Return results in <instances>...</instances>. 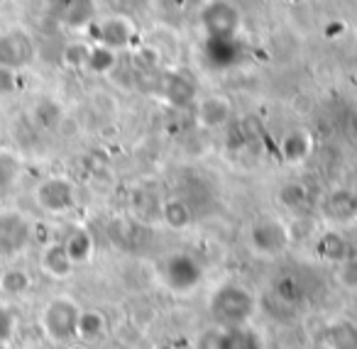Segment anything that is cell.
Wrapping results in <instances>:
<instances>
[{"mask_svg": "<svg viewBox=\"0 0 357 349\" xmlns=\"http://www.w3.org/2000/svg\"><path fill=\"white\" fill-rule=\"evenodd\" d=\"M52 17L64 30L84 32L98 20V6L96 0H52L50 3Z\"/></svg>", "mask_w": 357, "mask_h": 349, "instance_id": "30bf717a", "label": "cell"}, {"mask_svg": "<svg viewBox=\"0 0 357 349\" xmlns=\"http://www.w3.org/2000/svg\"><path fill=\"white\" fill-rule=\"evenodd\" d=\"M20 176V157L8 149H0V188H8Z\"/></svg>", "mask_w": 357, "mask_h": 349, "instance_id": "4316f807", "label": "cell"}, {"mask_svg": "<svg viewBox=\"0 0 357 349\" xmlns=\"http://www.w3.org/2000/svg\"><path fill=\"white\" fill-rule=\"evenodd\" d=\"M215 349H264V339L252 325H243V327H230V329L218 327Z\"/></svg>", "mask_w": 357, "mask_h": 349, "instance_id": "5bb4252c", "label": "cell"}, {"mask_svg": "<svg viewBox=\"0 0 357 349\" xmlns=\"http://www.w3.org/2000/svg\"><path fill=\"white\" fill-rule=\"evenodd\" d=\"M328 212L333 220H350L357 212V196L350 191H335L328 198Z\"/></svg>", "mask_w": 357, "mask_h": 349, "instance_id": "ffe728a7", "label": "cell"}, {"mask_svg": "<svg viewBox=\"0 0 357 349\" xmlns=\"http://www.w3.org/2000/svg\"><path fill=\"white\" fill-rule=\"evenodd\" d=\"M89 52L91 45H81V42H74V45L64 47V54H61V61L71 69H86V61H89Z\"/></svg>", "mask_w": 357, "mask_h": 349, "instance_id": "f1b7e54d", "label": "cell"}, {"mask_svg": "<svg viewBox=\"0 0 357 349\" xmlns=\"http://www.w3.org/2000/svg\"><path fill=\"white\" fill-rule=\"evenodd\" d=\"M66 349H89V344L81 342V339H74L71 344H66Z\"/></svg>", "mask_w": 357, "mask_h": 349, "instance_id": "d6a6232c", "label": "cell"}, {"mask_svg": "<svg viewBox=\"0 0 357 349\" xmlns=\"http://www.w3.org/2000/svg\"><path fill=\"white\" fill-rule=\"evenodd\" d=\"M191 0H152V8L164 17H176L189 8Z\"/></svg>", "mask_w": 357, "mask_h": 349, "instance_id": "f546056e", "label": "cell"}, {"mask_svg": "<svg viewBox=\"0 0 357 349\" xmlns=\"http://www.w3.org/2000/svg\"><path fill=\"white\" fill-rule=\"evenodd\" d=\"M37 45L27 30L0 32V71L15 74L35 61Z\"/></svg>", "mask_w": 357, "mask_h": 349, "instance_id": "8992f818", "label": "cell"}, {"mask_svg": "<svg viewBox=\"0 0 357 349\" xmlns=\"http://www.w3.org/2000/svg\"><path fill=\"white\" fill-rule=\"evenodd\" d=\"M154 271H157L159 284L174 295L196 293L206 279L204 264L191 251H169V254L159 256Z\"/></svg>", "mask_w": 357, "mask_h": 349, "instance_id": "7a4b0ae2", "label": "cell"}, {"mask_svg": "<svg viewBox=\"0 0 357 349\" xmlns=\"http://www.w3.org/2000/svg\"><path fill=\"white\" fill-rule=\"evenodd\" d=\"M40 264H42V271L50 274L52 279H69L76 269V264L71 261V256L66 254L61 242H52L50 247H45Z\"/></svg>", "mask_w": 357, "mask_h": 349, "instance_id": "e0dca14e", "label": "cell"}, {"mask_svg": "<svg viewBox=\"0 0 357 349\" xmlns=\"http://www.w3.org/2000/svg\"><path fill=\"white\" fill-rule=\"evenodd\" d=\"M199 25L206 40H238L243 10L233 0H206L199 13Z\"/></svg>", "mask_w": 357, "mask_h": 349, "instance_id": "3957f363", "label": "cell"}, {"mask_svg": "<svg viewBox=\"0 0 357 349\" xmlns=\"http://www.w3.org/2000/svg\"><path fill=\"white\" fill-rule=\"evenodd\" d=\"M0 290L8 295H22L30 290V274L25 269H8L0 276Z\"/></svg>", "mask_w": 357, "mask_h": 349, "instance_id": "d4e9b609", "label": "cell"}, {"mask_svg": "<svg viewBox=\"0 0 357 349\" xmlns=\"http://www.w3.org/2000/svg\"><path fill=\"white\" fill-rule=\"evenodd\" d=\"M61 118H64V113H61V105L54 103L52 98H45V100H40V103L35 105V123L40 125V127H45V130L59 127Z\"/></svg>", "mask_w": 357, "mask_h": 349, "instance_id": "484cf974", "label": "cell"}, {"mask_svg": "<svg viewBox=\"0 0 357 349\" xmlns=\"http://www.w3.org/2000/svg\"><path fill=\"white\" fill-rule=\"evenodd\" d=\"M335 279L345 290H357V256L347 254L340 264H335Z\"/></svg>", "mask_w": 357, "mask_h": 349, "instance_id": "83f0119b", "label": "cell"}, {"mask_svg": "<svg viewBox=\"0 0 357 349\" xmlns=\"http://www.w3.org/2000/svg\"><path fill=\"white\" fill-rule=\"evenodd\" d=\"M10 332H13V318L6 308H0V344H6Z\"/></svg>", "mask_w": 357, "mask_h": 349, "instance_id": "4dcf8cb0", "label": "cell"}, {"mask_svg": "<svg viewBox=\"0 0 357 349\" xmlns=\"http://www.w3.org/2000/svg\"><path fill=\"white\" fill-rule=\"evenodd\" d=\"M230 115H233V105L220 93L204 95V98H199V103H196V120H199V125L206 130L223 127L230 120Z\"/></svg>", "mask_w": 357, "mask_h": 349, "instance_id": "8fae6325", "label": "cell"}, {"mask_svg": "<svg viewBox=\"0 0 357 349\" xmlns=\"http://www.w3.org/2000/svg\"><path fill=\"white\" fill-rule=\"evenodd\" d=\"M159 86H162L164 98L172 105H176V108L199 100L196 98V84L186 74H181V71H169V74H164Z\"/></svg>", "mask_w": 357, "mask_h": 349, "instance_id": "4fadbf2b", "label": "cell"}, {"mask_svg": "<svg viewBox=\"0 0 357 349\" xmlns=\"http://www.w3.org/2000/svg\"><path fill=\"white\" fill-rule=\"evenodd\" d=\"M61 245H64L66 254L71 256L74 264H84V261H89L91 256H93V249H96L93 237H91V232L86 230V227H76V230H71Z\"/></svg>", "mask_w": 357, "mask_h": 349, "instance_id": "d6986e66", "label": "cell"}, {"mask_svg": "<svg viewBox=\"0 0 357 349\" xmlns=\"http://www.w3.org/2000/svg\"><path fill=\"white\" fill-rule=\"evenodd\" d=\"M159 217H162V222L169 230L181 232L191 227V222H194V210H191L189 201L172 196V198H167V201H162V205H159Z\"/></svg>", "mask_w": 357, "mask_h": 349, "instance_id": "9a60e30c", "label": "cell"}, {"mask_svg": "<svg viewBox=\"0 0 357 349\" xmlns=\"http://www.w3.org/2000/svg\"><path fill=\"white\" fill-rule=\"evenodd\" d=\"M79 315L81 308L74 298L69 295H56L42 310V329L45 334L56 344H71L76 337V327H79Z\"/></svg>", "mask_w": 357, "mask_h": 349, "instance_id": "5b68a950", "label": "cell"}, {"mask_svg": "<svg viewBox=\"0 0 357 349\" xmlns=\"http://www.w3.org/2000/svg\"><path fill=\"white\" fill-rule=\"evenodd\" d=\"M326 349H357V323L350 318H335L323 332Z\"/></svg>", "mask_w": 357, "mask_h": 349, "instance_id": "2e32d148", "label": "cell"}, {"mask_svg": "<svg viewBox=\"0 0 357 349\" xmlns=\"http://www.w3.org/2000/svg\"><path fill=\"white\" fill-rule=\"evenodd\" d=\"M277 201H279V205L287 208V210H301L308 203V188L298 181L284 183L277 193Z\"/></svg>", "mask_w": 357, "mask_h": 349, "instance_id": "7402d4cb", "label": "cell"}, {"mask_svg": "<svg viewBox=\"0 0 357 349\" xmlns=\"http://www.w3.org/2000/svg\"><path fill=\"white\" fill-rule=\"evenodd\" d=\"M159 349H174V347H159Z\"/></svg>", "mask_w": 357, "mask_h": 349, "instance_id": "836d02e7", "label": "cell"}, {"mask_svg": "<svg viewBox=\"0 0 357 349\" xmlns=\"http://www.w3.org/2000/svg\"><path fill=\"white\" fill-rule=\"evenodd\" d=\"M318 254H321L326 261H331V264H340L350 251H347V245L340 235H335V232H326V235L318 240Z\"/></svg>", "mask_w": 357, "mask_h": 349, "instance_id": "44dd1931", "label": "cell"}, {"mask_svg": "<svg viewBox=\"0 0 357 349\" xmlns=\"http://www.w3.org/2000/svg\"><path fill=\"white\" fill-rule=\"evenodd\" d=\"M35 203L50 215H64L76 205V186L66 176H50L37 183Z\"/></svg>", "mask_w": 357, "mask_h": 349, "instance_id": "9c48e42d", "label": "cell"}, {"mask_svg": "<svg viewBox=\"0 0 357 349\" xmlns=\"http://www.w3.org/2000/svg\"><path fill=\"white\" fill-rule=\"evenodd\" d=\"M32 242V222L20 210L0 212V256L13 259L22 254Z\"/></svg>", "mask_w": 357, "mask_h": 349, "instance_id": "ba28073f", "label": "cell"}, {"mask_svg": "<svg viewBox=\"0 0 357 349\" xmlns=\"http://www.w3.org/2000/svg\"><path fill=\"white\" fill-rule=\"evenodd\" d=\"M105 332H108V318H105L100 310H96V308L81 310L79 327H76V337H79L81 342L91 344V342H96V339L105 337Z\"/></svg>", "mask_w": 357, "mask_h": 349, "instance_id": "ac0fdd59", "label": "cell"}, {"mask_svg": "<svg viewBox=\"0 0 357 349\" xmlns=\"http://www.w3.org/2000/svg\"><path fill=\"white\" fill-rule=\"evenodd\" d=\"M291 242V230L277 215H259L248 227V245L262 259H274L284 254Z\"/></svg>", "mask_w": 357, "mask_h": 349, "instance_id": "277c9868", "label": "cell"}, {"mask_svg": "<svg viewBox=\"0 0 357 349\" xmlns=\"http://www.w3.org/2000/svg\"><path fill=\"white\" fill-rule=\"evenodd\" d=\"M279 152H282L284 162L291 164V166H296V164H303L308 157H311V152H313L311 132H308V130H303V127L289 130V132L282 137V142H279Z\"/></svg>", "mask_w": 357, "mask_h": 349, "instance_id": "7c38bea8", "label": "cell"}, {"mask_svg": "<svg viewBox=\"0 0 357 349\" xmlns=\"http://www.w3.org/2000/svg\"><path fill=\"white\" fill-rule=\"evenodd\" d=\"M118 64V54L105 47H98V45H91V52H89V61H86V69L93 71V74H108V71L115 69Z\"/></svg>", "mask_w": 357, "mask_h": 349, "instance_id": "cb8c5ba5", "label": "cell"}, {"mask_svg": "<svg viewBox=\"0 0 357 349\" xmlns=\"http://www.w3.org/2000/svg\"><path fill=\"white\" fill-rule=\"evenodd\" d=\"M255 313H257V298H255L252 290L243 284L225 281V284L213 288V293L208 295L211 323L220 329L250 325Z\"/></svg>", "mask_w": 357, "mask_h": 349, "instance_id": "6da1fadb", "label": "cell"}, {"mask_svg": "<svg viewBox=\"0 0 357 349\" xmlns=\"http://www.w3.org/2000/svg\"><path fill=\"white\" fill-rule=\"evenodd\" d=\"M89 30L91 37H93V45L105 47V49L115 52V54L132 47L135 35H137L135 22L128 15H108L103 20H96Z\"/></svg>", "mask_w": 357, "mask_h": 349, "instance_id": "52a82bcc", "label": "cell"}, {"mask_svg": "<svg viewBox=\"0 0 357 349\" xmlns=\"http://www.w3.org/2000/svg\"><path fill=\"white\" fill-rule=\"evenodd\" d=\"M215 337H218V327L204 332L199 337V349H215Z\"/></svg>", "mask_w": 357, "mask_h": 349, "instance_id": "1f68e13d", "label": "cell"}, {"mask_svg": "<svg viewBox=\"0 0 357 349\" xmlns=\"http://www.w3.org/2000/svg\"><path fill=\"white\" fill-rule=\"evenodd\" d=\"M274 295H277L279 303H284L287 308H296L303 300V286L298 284L294 276H282V279L274 284Z\"/></svg>", "mask_w": 357, "mask_h": 349, "instance_id": "603a6c76", "label": "cell"}]
</instances>
